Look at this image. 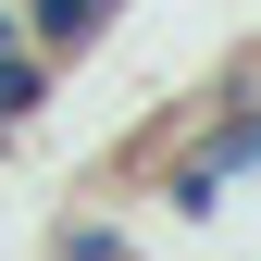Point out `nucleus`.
Instances as JSON below:
<instances>
[{"label": "nucleus", "mask_w": 261, "mask_h": 261, "mask_svg": "<svg viewBox=\"0 0 261 261\" xmlns=\"http://www.w3.org/2000/svg\"><path fill=\"white\" fill-rule=\"evenodd\" d=\"M237 174H261V100H249V87L199 124V137H174V149H162V212H174V224H212Z\"/></svg>", "instance_id": "obj_1"}, {"label": "nucleus", "mask_w": 261, "mask_h": 261, "mask_svg": "<svg viewBox=\"0 0 261 261\" xmlns=\"http://www.w3.org/2000/svg\"><path fill=\"white\" fill-rule=\"evenodd\" d=\"M13 25H25V38H38L50 62H87V50H112L124 0H13Z\"/></svg>", "instance_id": "obj_2"}, {"label": "nucleus", "mask_w": 261, "mask_h": 261, "mask_svg": "<svg viewBox=\"0 0 261 261\" xmlns=\"http://www.w3.org/2000/svg\"><path fill=\"white\" fill-rule=\"evenodd\" d=\"M50 75H62V62L25 38V25H0V137H25V124L50 112Z\"/></svg>", "instance_id": "obj_3"}, {"label": "nucleus", "mask_w": 261, "mask_h": 261, "mask_svg": "<svg viewBox=\"0 0 261 261\" xmlns=\"http://www.w3.org/2000/svg\"><path fill=\"white\" fill-rule=\"evenodd\" d=\"M50 261H124V224H112V212H62Z\"/></svg>", "instance_id": "obj_4"}]
</instances>
